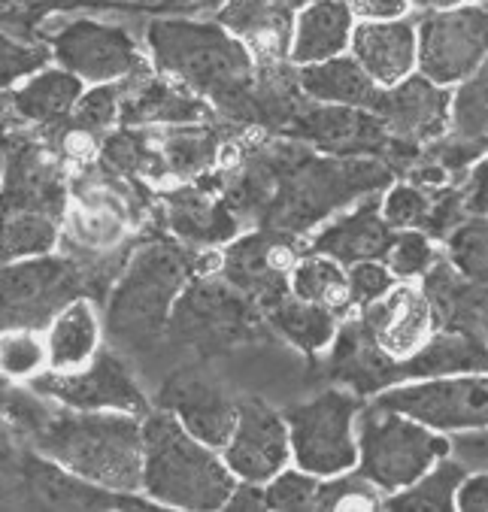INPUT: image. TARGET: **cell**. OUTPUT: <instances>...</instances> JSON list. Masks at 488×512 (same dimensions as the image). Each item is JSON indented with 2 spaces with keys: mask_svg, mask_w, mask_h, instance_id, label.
Returning <instances> with one entry per match:
<instances>
[{
  "mask_svg": "<svg viewBox=\"0 0 488 512\" xmlns=\"http://www.w3.org/2000/svg\"><path fill=\"white\" fill-rule=\"evenodd\" d=\"M392 182L395 170L379 158H334L295 143H273L246 158L222 197L255 228L304 237Z\"/></svg>",
  "mask_w": 488,
  "mask_h": 512,
  "instance_id": "6da1fadb",
  "label": "cell"
},
{
  "mask_svg": "<svg viewBox=\"0 0 488 512\" xmlns=\"http://www.w3.org/2000/svg\"><path fill=\"white\" fill-rule=\"evenodd\" d=\"M4 431L94 485L143 494V416L70 409L31 385L10 382Z\"/></svg>",
  "mask_w": 488,
  "mask_h": 512,
  "instance_id": "7a4b0ae2",
  "label": "cell"
},
{
  "mask_svg": "<svg viewBox=\"0 0 488 512\" xmlns=\"http://www.w3.org/2000/svg\"><path fill=\"white\" fill-rule=\"evenodd\" d=\"M146 49L158 73L243 122H258V61L225 25L191 19H155L146 28Z\"/></svg>",
  "mask_w": 488,
  "mask_h": 512,
  "instance_id": "3957f363",
  "label": "cell"
},
{
  "mask_svg": "<svg viewBox=\"0 0 488 512\" xmlns=\"http://www.w3.org/2000/svg\"><path fill=\"white\" fill-rule=\"evenodd\" d=\"M201 261L204 255L179 243H143L128 258L107 300L104 331L113 346L131 355L152 352L167 337L176 303Z\"/></svg>",
  "mask_w": 488,
  "mask_h": 512,
  "instance_id": "277c9868",
  "label": "cell"
},
{
  "mask_svg": "<svg viewBox=\"0 0 488 512\" xmlns=\"http://www.w3.org/2000/svg\"><path fill=\"white\" fill-rule=\"evenodd\" d=\"M237 476L225 455L194 437L173 413L155 406L143 416V494L167 509H225Z\"/></svg>",
  "mask_w": 488,
  "mask_h": 512,
  "instance_id": "5b68a950",
  "label": "cell"
},
{
  "mask_svg": "<svg viewBox=\"0 0 488 512\" xmlns=\"http://www.w3.org/2000/svg\"><path fill=\"white\" fill-rule=\"evenodd\" d=\"M358 470L376 482L385 497L419 482L440 458L449 455V437L413 416L379 403H364L358 422Z\"/></svg>",
  "mask_w": 488,
  "mask_h": 512,
  "instance_id": "8992f818",
  "label": "cell"
},
{
  "mask_svg": "<svg viewBox=\"0 0 488 512\" xmlns=\"http://www.w3.org/2000/svg\"><path fill=\"white\" fill-rule=\"evenodd\" d=\"M146 494L94 485L4 431V509H149Z\"/></svg>",
  "mask_w": 488,
  "mask_h": 512,
  "instance_id": "52a82bcc",
  "label": "cell"
},
{
  "mask_svg": "<svg viewBox=\"0 0 488 512\" xmlns=\"http://www.w3.org/2000/svg\"><path fill=\"white\" fill-rule=\"evenodd\" d=\"M361 394L346 388H325L310 400L285 406L295 464L328 479L358 467V413Z\"/></svg>",
  "mask_w": 488,
  "mask_h": 512,
  "instance_id": "ba28073f",
  "label": "cell"
},
{
  "mask_svg": "<svg viewBox=\"0 0 488 512\" xmlns=\"http://www.w3.org/2000/svg\"><path fill=\"white\" fill-rule=\"evenodd\" d=\"M52 25L55 28H40L37 37L52 46L55 64L79 76L85 85L134 82L155 73L149 49H143L122 25L97 19H58Z\"/></svg>",
  "mask_w": 488,
  "mask_h": 512,
  "instance_id": "9c48e42d",
  "label": "cell"
},
{
  "mask_svg": "<svg viewBox=\"0 0 488 512\" xmlns=\"http://www.w3.org/2000/svg\"><path fill=\"white\" fill-rule=\"evenodd\" d=\"M79 297H91L88 273L73 255H40L4 264V331H49L55 316ZM94 300V297H91Z\"/></svg>",
  "mask_w": 488,
  "mask_h": 512,
  "instance_id": "30bf717a",
  "label": "cell"
},
{
  "mask_svg": "<svg viewBox=\"0 0 488 512\" xmlns=\"http://www.w3.org/2000/svg\"><path fill=\"white\" fill-rule=\"evenodd\" d=\"M373 403L413 416L440 434L488 428V373L416 379L373 394Z\"/></svg>",
  "mask_w": 488,
  "mask_h": 512,
  "instance_id": "8fae6325",
  "label": "cell"
},
{
  "mask_svg": "<svg viewBox=\"0 0 488 512\" xmlns=\"http://www.w3.org/2000/svg\"><path fill=\"white\" fill-rule=\"evenodd\" d=\"M419 73L443 88L461 85L488 58V7L461 4L419 13Z\"/></svg>",
  "mask_w": 488,
  "mask_h": 512,
  "instance_id": "7c38bea8",
  "label": "cell"
},
{
  "mask_svg": "<svg viewBox=\"0 0 488 512\" xmlns=\"http://www.w3.org/2000/svg\"><path fill=\"white\" fill-rule=\"evenodd\" d=\"M304 252L307 246H301L295 234L255 228L222 246L219 276L249 294L264 313L270 303L291 294V273L301 264Z\"/></svg>",
  "mask_w": 488,
  "mask_h": 512,
  "instance_id": "4fadbf2b",
  "label": "cell"
},
{
  "mask_svg": "<svg viewBox=\"0 0 488 512\" xmlns=\"http://www.w3.org/2000/svg\"><path fill=\"white\" fill-rule=\"evenodd\" d=\"M28 385L43 397H52L70 409H91V413L116 409V413H134V416H146L152 409L134 373L113 349H101L79 370L46 367Z\"/></svg>",
  "mask_w": 488,
  "mask_h": 512,
  "instance_id": "5bb4252c",
  "label": "cell"
},
{
  "mask_svg": "<svg viewBox=\"0 0 488 512\" xmlns=\"http://www.w3.org/2000/svg\"><path fill=\"white\" fill-rule=\"evenodd\" d=\"M255 300L237 291L228 279H194L179 297L167 334L182 337L198 349H222L228 343H240L246 331L255 325Z\"/></svg>",
  "mask_w": 488,
  "mask_h": 512,
  "instance_id": "9a60e30c",
  "label": "cell"
},
{
  "mask_svg": "<svg viewBox=\"0 0 488 512\" xmlns=\"http://www.w3.org/2000/svg\"><path fill=\"white\" fill-rule=\"evenodd\" d=\"M279 131L334 158H388L395 143L376 113L337 104H316V100L307 97Z\"/></svg>",
  "mask_w": 488,
  "mask_h": 512,
  "instance_id": "2e32d148",
  "label": "cell"
},
{
  "mask_svg": "<svg viewBox=\"0 0 488 512\" xmlns=\"http://www.w3.org/2000/svg\"><path fill=\"white\" fill-rule=\"evenodd\" d=\"M222 455L240 482L267 485L276 473L295 464L285 413H279L261 397H240L237 425Z\"/></svg>",
  "mask_w": 488,
  "mask_h": 512,
  "instance_id": "e0dca14e",
  "label": "cell"
},
{
  "mask_svg": "<svg viewBox=\"0 0 488 512\" xmlns=\"http://www.w3.org/2000/svg\"><path fill=\"white\" fill-rule=\"evenodd\" d=\"M358 319L388 361H407L419 355L440 334L431 297L425 294L422 282L407 279H398L392 291L364 306Z\"/></svg>",
  "mask_w": 488,
  "mask_h": 512,
  "instance_id": "ac0fdd59",
  "label": "cell"
},
{
  "mask_svg": "<svg viewBox=\"0 0 488 512\" xmlns=\"http://www.w3.org/2000/svg\"><path fill=\"white\" fill-rule=\"evenodd\" d=\"M16 213H49L64 222L67 191L58 155L46 143L10 131L4 146V216Z\"/></svg>",
  "mask_w": 488,
  "mask_h": 512,
  "instance_id": "d6986e66",
  "label": "cell"
},
{
  "mask_svg": "<svg viewBox=\"0 0 488 512\" xmlns=\"http://www.w3.org/2000/svg\"><path fill=\"white\" fill-rule=\"evenodd\" d=\"M237 403L222 382H216L210 373L204 370H176L155 397V406L173 413L194 437L210 443L213 449H225L234 425H237Z\"/></svg>",
  "mask_w": 488,
  "mask_h": 512,
  "instance_id": "ffe728a7",
  "label": "cell"
},
{
  "mask_svg": "<svg viewBox=\"0 0 488 512\" xmlns=\"http://www.w3.org/2000/svg\"><path fill=\"white\" fill-rule=\"evenodd\" d=\"M395 143L428 149L452 128V88L431 82L422 73L385 88L376 107Z\"/></svg>",
  "mask_w": 488,
  "mask_h": 512,
  "instance_id": "44dd1931",
  "label": "cell"
},
{
  "mask_svg": "<svg viewBox=\"0 0 488 512\" xmlns=\"http://www.w3.org/2000/svg\"><path fill=\"white\" fill-rule=\"evenodd\" d=\"M395 228L382 216V194H367L334 219H328L307 243V252L328 255L343 267L361 261H385L395 243Z\"/></svg>",
  "mask_w": 488,
  "mask_h": 512,
  "instance_id": "7402d4cb",
  "label": "cell"
},
{
  "mask_svg": "<svg viewBox=\"0 0 488 512\" xmlns=\"http://www.w3.org/2000/svg\"><path fill=\"white\" fill-rule=\"evenodd\" d=\"M216 107L164 73H149L125 82L122 125L125 128H176L213 122Z\"/></svg>",
  "mask_w": 488,
  "mask_h": 512,
  "instance_id": "603a6c76",
  "label": "cell"
},
{
  "mask_svg": "<svg viewBox=\"0 0 488 512\" xmlns=\"http://www.w3.org/2000/svg\"><path fill=\"white\" fill-rule=\"evenodd\" d=\"M167 228L194 249L228 246L240 237V216L222 194H210L201 185L179 182L161 191Z\"/></svg>",
  "mask_w": 488,
  "mask_h": 512,
  "instance_id": "cb8c5ba5",
  "label": "cell"
},
{
  "mask_svg": "<svg viewBox=\"0 0 488 512\" xmlns=\"http://www.w3.org/2000/svg\"><path fill=\"white\" fill-rule=\"evenodd\" d=\"M349 55L382 85L392 88L419 73V22L416 16L392 22H358Z\"/></svg>",
  "mask_w": 488,
  "mask_h": 512,
  "instance_id": "d4e9b609",
  "label": "cell"
},
{
  "mask_svg": "<svg viewBox=\"0 0 488 512\" xmlns=\"http://www.w3.org/2000/svg\"><path fill=\"white\" fill-rule=\"evenodd\" d=\"M246 49L255 55L258 67L291 64V40H295V13L282 10L273 0H228L216 13Z\"/></svg>",
  "mask_w": 488,
  "mask_h": 512,
  "instance_id": "484cf974",
  "label": "cell"
},
{
  "mask_svg": "<svg viewBox=\"0 0 488 512\" xmlns=\"http://www.w3.org/2000/svg\"><path fill=\"white\" fill-rule=\"evenodd\" d=\"M85 82L73 76L70 70L52 64L40 70L37 76L7 88L4 94V116H10V125H58L67 122L85 94Z\"/></svg>",
  "mask_w": 488,
  "mask_h": 512,
  "instance_id": "4316f807",
  "label": "cell"
},
{
  "mask_svg": "<svg viewBox=\"0 0 488 512\" xmlns=\"http://www.w3.org/2000/svg\"><path fill=\"white\" fill-rule=\"evenodd\" d=\"M358 16L352 0H316L295 16V40H291V64L307 67L346 55L352 46Z\"/></svg>",
  "mask_w": 488,
  "mask_h": 512,
  "instance_id": "83f0119b",
  "label": "cell"
},
{
  "mask_svg": "<svg viewBox=\"0 0 488 512\" xmlns=\"http://www.w3.org/2000/svg\"><path fill=\"white\" fill-rule=\"evenodd\" d=\"M298 85L304 97L316 100V104H337L370 113H376L385 91L349 52L322 64L298 67Z\"/></svg>",
  "mask_w": 488,
  "mask_h": 512,
  "instance_id": "f1b7e54d",
  "label": "cell"
},
{
  "mask_svg": "<svg viewBox=\"0 0 488 512\" xmlns=\"http://www.w3.org/2000/svg\"><path fill=\"white\" fill-rule=\"evenodd\" d=\"M161 179L191 182L210 173L222 158V134L213 125H176L152 128Z\"/></svg>",
  "mask_w": 488,
  "mask_h": 512,
  "instance_id": "f546056e",
  "label": "cell"
},
{
  "mask_svg": "<svg viewBox=\"0 0 488 512\" xmlns=\"http://www.w3.org/2000/svg\"><path fill=\"white\" fill-rule=\"evenodd\" d=\"M425 294L431 297V306L437 313L440 331H464L479 334L482 310L488 303V291L470 282L443 252V258L431 267V273L422 279Z\"/></svg>",
  "mask_w": 488,
  "mask_h": 512,
  "instance_id": "4dcf8cb0",
  "label": "cell"
},
{
  "mask_svg": "<svg viewBox=\"0 0 488 512\" xmlns=\"http://www.w3.org/2000/svg\"><path fill=\"white\" fill-rule=\"evenodd\" d=\"M104 325L97 316V300L79 297L55 316L46 331L49 346V367L52 370H79L97 352H101Z\"/></svg>",
  "mask_w": 488,
  "mask_h": 512,
  "instance_id": "1f68e13d",
  "label": "cell"
},
{
  "mask_svg": "<svg viewBox=\"0 0 488 512\" xmlns=\"http://www.w3.org/2000/svg\"><path fill=\"white\" fill-rule=\"evenodd\" d=\"M264 319L282 340H288L304 355H319V352L331 349V343L337 340L340 325H343L340 313L328 310V306L301 300L295 294L270 303L264 310Z\"/></svg>",
  "mask_w": 488,
  "mask_h": 512,
  "instance_id": "d6a6232c",
  "label": "cell"
},
{
  "mask_svg": "<svg viewBox=\"0 0 488 512\" xmlns=\"http://www.w3.org/2000/svg\"><path fill=\"white\" fill-rule=\"evenodd\" d=\"M291 294L328 306V310L349 316V267L328 255L304 252L301 264L291 273Z\"/></svg>",
  "mask_w": 488,
  "mask_h": 512,
  "instance_id": "836d02e7",
  "label": "cell"
},
{
  "mask_svg": "<svg viewBox=\"0 0 488 512\" xmlns=\"http://www.w3.org/2000/svg\"><path fill=\"white\" fill-rule=\"evenodd\" d=\"M464 476L467 470L452 455H446L419 482L398 494H388L385 509H458V488Z\"/></svg>",
  "mask_w": 488,
  "mask_h": 512,
  "instance_id": "e575fe53",
  "label": "cell"
},
{
  "mask_svg": "<svg viewBox=\"0 0 488 512\" xmlns=\"http://www.w3.org/2000/svg\"><path fill=\"white\" fill-rule=\"evenodd\" d=\"M61 243V219L49 213H16L4 222V264L49 255Z\"/></svg>",
  "mask_w": 488,
  "mask_h": 512,
  "instance_id": "d590c367",
  "label": "cell"
},
{
  "mask_svg": "<svg viewBox=\"0 0 488 512\" xmlns=\"http://www.w3.org/2000/svg\"><path fill=\"white\" fill-rule=\"evenodd\" d=\"M452 134L488 140V58L473 76L452 88Z\"/></svg>",
  "mask_w": 488,
  "mask_h": 512,
  "instance_id": "8d00e7d4",
  "label": "cell"
},
{
  "mask_svg": "<svg viewBox=\"0 0 488 512\" xmlns=\"http://www.w3.org/2000/svg\"><path fill=\"white\" fill-rule=\"evenodd\" d=\"M446 258L479 288L488 291V216L467 219L443 243Z\"/></svg>",
  "mask_w": 488,
  "mask_h": 512,
  "instance_id": "74e56055",
  "label": "cell"
},
{
  "mask_svg": "<svg viewBox=\"0 0 488 512\" xmlns=\"http://www.w3.org/2000/svg\"><path fill=\"white\" fill-rule=\"evenodd\" d=\"M0 367H4V379H10V382H31L37 373H43L49 367L46 334L28 331V328L4 331V343H0Z\"/></svg>",
  "mask_w": 488,
  "mask_h": 512,
  "instance_id": "f35d334b",
  "label": "cell"
},
{
  "mask_svg": "<svg viewBox=\"0 0 488 512\" xmlns=\"http://www.w3.org/2000/svg\"><path fill=\"white\" fill-rule=\"evenodd\" d=\"M440 258H443V249L437 246L434 237H428L422 228H407L395 234V243L385 255V264L395 273V279L422 282Z\"/></svg>",
  "mask_w": 488,
  "mask_h": 512,
  "instance_id": "ab89813d",
  "label": "cell"
},
{
  "mask_svg": "<svg viewBox=\"0 0 488 512\" xmlns=\"http://www.w3.org/2000/svg\"><path fill=\"white\" fill-rule=\"evenodd\" d=\"M319 509H331V512H370V509H385V491L370 482L358 467L346 470L340 476H328L322 479V491H319Z\"/></svg>",
  "mask_w": 488,
  "mask_h": 512,
  "instance_id": "60d3db41",
  "label": "cell"
},
{
  "mask_svg": "<svg viewBox=\"0 0 488 512\" xmlns=\"http://www.w3.org/2000/svg\"><path fill=\"white\" fill-rule=\"evenodd\" d=\"M431 207H434V191H428L410 179L392 182L382 191V216L395 231L422 228Z\"/></svg>",
  "mask_w": 488,
  "mask_h": 512,
  "instance_id": "b9f144b4",
  "label": "cell"
},
{
  "mask_svg": "<svg viewBox=\"0 0 488 512\" xmlns=\"http://www.w3.org/2000/svg\"><path fill=\"white\" fill-rule=\"evenodd\" d=\"M122 104H125V82L88 85L73 110V122L107 137L113 131V125L122 122Z\"/></svg>",
  "mask_w": 488,
  "mask_h": 512,
  "instance_id": "7bdbcfd3",
  "label": "cell"
},
{
  "mask_svg": "<svg viewBox=\"0 0 488 512\" xmlns=\"http://www.w3.org/2000/svg\"><path fill=\"white\" fill-rule=\"evenodd\" d=\"M319 491H322V476L298 464H288L264 485L267 509H319Z\"/></svg>",
  "mask_w": 488,
  "mask_h": 512,
  "instance_id": "ee69618b",
  "label": "cell"
},
{
  "mask_svg": "<svg viewBox=\"0 0 488 512\" xmlns=\"http://www.w3.org/2000/svg\"><path fill=\"white\" fill-rule=\"evenodd\" d=\"M55 55L49 43H40L37 37H19L4 31V55H0V70H4V88H13L31 76H37L40 70L52 67Z\"/></svg>",
  "mask_w": 488,
  "mask_h": 512,
  "instance_id": "f6af8a7d",
  "label": "cell"
},
{
  "mask_svg": "<svg viewBox=\"0 0 488 512\" xmlns=\"http://www.w3.org/2000/svg\"><path fill=\"white\" fill-rule=\"evenodd\" d=\"M395 273L388 270L385 261H361L349 267V316L361 313L364 306L379 300L385 291H392Z\"/></svg>",
  "mask_w": 488,
  "mask_h": 512,
  "instance_id": "bcb514c9",
  "label": "cell"
},
{
  "mask_svg": "<svg viewBox=\"0 0 488 512\" xmlns=\"http://www.w3.org/2000/svg\"><path fill=\"white\" fill-rule=\"evenodd\" d=\"M76 0H4V31L25 37L28 28L40 34V22L55 10L73 7ZM82 4V0H79Z\"/></svg>",
  "mask_w": 488,
  "mask_h": 512,
  "instance_id": "7dc6e473",
  "label": "cell"
},
{
  "mask_svg": "<svg viewBox=\"0 0 488 512\" xmlns=\"http://www.w3.org/2000/svg\"><path fill=\"white\" fill-rule=\"evenodd\" d=\"M449 455L467 473H488V428L449 434Z\"/></svg>",
  "mask_w": 488,
  "mask_h": 512,
  "instance_id": "c3c4849f",
  "label": "cell"
},
{
  "mask_svg": "<svg viewBox=\"0 0 488 512\" xmlns=\"http://www.w3.org/2000/svg\"><path fill=\"white\" fill-rule=\"evenodd\" d=\"M467 219H482L488 216V152L470 167V173L458 182Z\"/></svg>",
  "mask_w": 488,
  "mask_h": 512,
  "instance_id": "681fc988",
  "label": "cell"
},
{
  "mask_svg": "<svg viewBox=\"0 0 488 512\" xmlns=\"http://www.w3.org/2000/svg\"><path fill=\"white\" fill-rule=\"evenodd\" d=\"M358 22H392L413 13L410 0H352Z\"/></svg>",
  "mask_w": 488,
  "mask_h": 512,
  "instance_id": "f907efd6",
  "label": "cell"
},
{
  "mask_svg": "<svg viewBox=\"0 0 488 512\" xmlns=\"http://www.w3.org/2000/svg\"><path fill=\"white\" fill-rule=\"evenodd\" d=\"M458 509L488 512V473H467L458 488Z\"/></svg>",
  "mask_w": 488,
  "mask_h": 512,
  "instance_id": "816d5d0a",
  "label": "cell"
},
{
  "mask_svg": "<svg viewBox=\"0 0 488 512\" xmlns=\"http://www.w3.org/2000/svg\"><path fill=\"white\" fill-rule=\"evenodd\" d=\"M225 509H267V497H264V485L255 482H237L231 500Z\"/></svg>",
  "mask_w": 488,
  "mask_h": 512,
  "instance_id": "f5cc1de1",
  "label": "cell"
},
{
  "mask_svg": "<svg viewBox=\"0 0 488 512\" xmlns=\"http://www.w3.org/2000/svg\"><path fill=\"white\" fill-rule=\"evenodd\" d=\"M416 13H437V10H452V7H461L467 0H410Z\"/></svg>",
  "mask_w": 488,
  "mask_h": 512,
  "instance_id": "db71d44e",
  "label": "cell"
},
{
  "mask_svg": "<svg viewBox=\"0 0 488 512\" xmlns=\"http://www.w3.org/2000/svg\"><path fill=\"white\" fill-rule=\"evenodd\" d=\"M273 4H279L282 10H288V13H301L304 7H310V4H316V0H273Z\"/></svg>",
  "mask_w": 488,
  "mask_h": 512,
  "instance_id": "11a10c76",
  "label": "cell"
},
{
  "mask_svg": "<svg viewBox=\"0 0 488 512\" xmlns=\"http://www.w3.org/2000/svg\"><path fill=\"white\" fill-rule=\"evenodd\" d=\"M470 4H482V7H488V0H470Z\"/></svg>",
  "mask_w": 488,
  "mask_h": 512,
  "instance_id": "9f6ffc18",
  "label": "cell"
}]
</instances>
